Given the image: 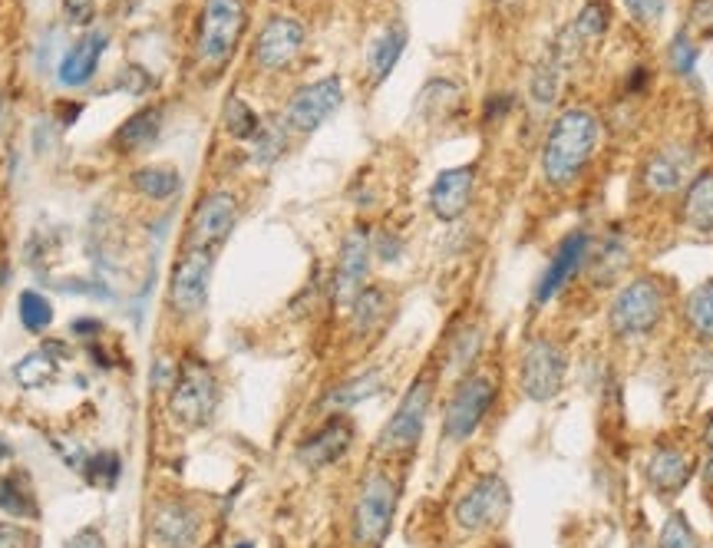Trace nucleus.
Wrapping results in <instances>:
<instances>
[{
	"mask_svg": "<svg viewBox=\"0 0 713 548\" xmlns=\"http://www.w3.org/2000/svg\"><path fill=\"white\" fill-rule=\"evenodd\" d=\"M595 149H598V119H595V112L592 109H565L551 123L545 149H541L545 183L555 185V188L572 185L582 176V169L588 166V159L595 156Z\"/></svg>",
	"mask_w": 713,
	"mask_h": 548,
	"instance_id": "obj_1",
	"label": "nucleus"
},
{
	"mask_svg": "<svg viewBox=\"0 0 713 548\" xmlns=\"http://www.w3.org/2000/svg\"><path fill=\"white\" fill-rule=\"evenodd\" d=\"M245 23H248L245 0H205L195 40L198 63L205 70H222L245 33Z\"/></svg>",
	"mask_w": 713,
	"mask_h": 548,
	"instance_id": "obj_2",
	"label": "nucleus"
},
{
	"mask_svg": "<svg viewBox=\"0 0 713 548\" xmlns=\"http://www.w3.org/2000/svg\"><path fill=\"white\" fill-rule=\"evenodd\" d=\"M664 307H667L664 284L657 277L644 274V277L627 281L618 291L612 314H608V324L618 337H647L661 324Z\"/></svg>",
	"mask_w": 713,
	"mask_h": 548,
	"instance_id": "obj_3",
	"label": "nucleus"
},
{
	"mask_svg": "<svg viewBox=\"0 0 713 548\" xmlns=\"http://www.w3.org/2000/svg\"><path fill=\"white\" fill-rule=\"evenodd\" d=\"M393 512H397V482L387 472H370L360 482V496L354 506V539L356 546L377 548L390 526H393Z\"/></svg>",
	"mask_w": 713,
	"mask_h": 548,
	"instance_id": "obj_4",
	"label": "nucleus"
},
{
	"mask_svg": "<svg viewBox=\"0 0 713 548\" xmlns=\"http://www.w3.org/2000/svg\"><path fill=\"white\" fill-rule=\"evenodd\" d=\"M173 417L182 427L198 430L205 427L215 410H218V380L202 361H185L176 373V386H173Z\"/></svg>",
	"mask_w": 713,
	"mask_h": 548,
	"instance_id": "obj_5",
	"label": "nucleus"
},
{
	"mask_svg": "<svg viewBox=\"0 0 713 548\" xmlns=\"http://www.w3.org/2000/svg\"><path fill=\"white\" fill-rule=\"evenodd\" d=\"M496 403V380L486 376V373H469L459 380L456 393L449 397V407H446V440L452 443H462L469 440L479 423L486 420V413L492 410Z\"/></svg>",
	"mask_w": 713,
	"mask_h": 548,
	"instance_id": "obj_6",
	"label": "nucleus"
},
{
	"mask_svg": "<svg viewBox=\"0 0 713 548\" xmlns=\"http://www.w3.org/2000/svg\"><path fill=\"white\" fill-rule=\"evenodd\" d=\"M430 403H433V380L430 376H420L400 400V407L393 410V417L387 420L377 447L387 450V453H407L420 443L423 437V427H427V413H430Z\"/></svg>",
	"mask_w": 713,
	"mask_h": 548,
	"instance_id": "obj_7",
	"label": "nucleus"
},
{
	"mask_svg": "<svg viewBox=\"0 0 713 548\" xmlns=\"http://www.w3.org/2000/svg\"><path fill=\"white\" fill-rule=\"evenodd\" d=\"M509 506H512V496H509V486L506 479L499 476H482L452 509L456 516V526L462 532H486L492 526H499L506 516H509Z\"/></svg>",
	"mask_w": 713,
	"mask_h": 548,
	"instance_id": "obj_8",
	"label": "nucleus"
},
{
	"mask_svg": "<svg viewBox=\"0 0 713 548\" xmlns=\"http://www.w3.org/2000/svg\"><path fill=\"white\" fill-rule=\"evenodd\" d=\"M565 370H568V358L558 344L545 341V337H535L533 344L526 348L522 354V364H519V383L526 390V397L535 400V403H548L561 383H565Z\"/></svg>",
	"mask_w": 713,
	"mask_h": 548,
	"instance_id": "obj_9",
	"label": "nucleus"
},
{
	"mask_svg": "<svg viewBox=\"0 0 713 548\" xmlns=\"http://www.w3.org/2000/svg\"><path fill=\"white\" fill-rule=\"evenodd\" d=\"M344 102V87L338 77H324L318 84H307L294 92L284 106V123L294 133H314L321 129Z\"/></svg>",
	"mask_w": 713,
	"mask_h": 548,
	"instance_id": "obj_10",
	"label": "nucleus"
},
{
	"mask_svg": "<svg viewBox=\"0 0 713 548\" xmlns=\"http://www.w3.org/2000/svg\"><path fill=\"white\" fill-rule=\"evenodd\" d=\"M212 265H215V252L208 248H185V255L178 258L173 284H169V301L173 311L188 317L198 314L208 301V284H212Z\"/></svg>",
	"mask_w": 713,
	"mask_h": 548,
	"instance_id": "obj_11",
	"label": "nucleus"
},
{
	"mask_svg": "<svg viewBox=\"0 0 713 548\" xmlns=\"http://www.w3.org/2000/svg\"><path fill=\"white\" fill-rule=\"evenodd\" d=\"M304 43H307L304 23L294 20V17L277 13V17L267 20L265 27H262V33L255 37V63L262 70H267V74L287 70L301 57Z\"/></svg>",
	"mask_w": 713,
	"mask_h": 548,
	"instance_id": "obj_12",
	"label": "nucleus"
},
{
	"mask_svg": "<svg viewBox=\"0 0 713 548\" xmlns=\"http://www.w3.org/2000/svg\"><path fill=\"white\" fill-rule=\"evenodd\" d=\"M235 222H238L235 195L232 192H212L195 205V215H192V225H188V245L218 252L228 242Z\"/></svg>",
	"mask_w": 713,
	"mask_h": 548,
	"instance_id": "obj_13",
	"label": "nucleus"
},
{
	"mask_svg": "<svg viewBox=\"0 0 713 548\" xmlns=\"http://www.w3.org/2000/svg\"><path fill=\"white\" fill-rule=\"evenodd\" d=\"M370 235L367 228H354L344 245H341V255H338V272H334V301L341 307L351 311V304L356 301V294L363 291L367 284V272H370Z\"/></svg>",
	"mask_w": 713,
	"mask_h": 548,
	"instance_id": "obj_14",
	"label": "nucleus"
},
{
	"mask_svg": "<svg viewBox=\"0 0 713 548\" xmlns=\"http://www.w3.org/2000/svg\"><path fill=\"white\" fill-rule=\"evenodd\" d=\"M588 248H592V238L585 235V232H572V235H565L561 238V245H558V252H555V258H551V265L545 268V274L538 277V287H535V304H548L568 281H572V274L578 272V265L588 258Z\"/></svg>",
	"mask_w": 713,
	"mask_h": 548,
	"instance_id": "obj_15",
	"label": "nucleus"
},
{
	"mask_svg": "<svg viewBox=\"0 0 713 548\" xmlns=\"http://www.w3.org/2000/svg\"><path fill=\"white\" fill-rule=\"evenodd\" d=\"M472 188H476V169L472 166H456L443 169L437 176V183L430 188V208L440 222H456L469 202H472Z\"/></svg>",
	"mask_w": 713,
	"mask_h": 548,
	"instance_id": "obj_16",
	"label": "nucleus"
},
{
	"mask_svg": "<svg viewBox=\"0 0 713 548\" xmlns=\"http://www.w3.org/2000/svg\"><path fill=\"white\" fill-rule=\"evenodd\" d=\"M351 443H354V427L348 420H331L311 440L301 443L297 459L307 469H324V466H334L338 459L344 457L351 450Z\"/></svg>",
	"mask_w": 713,
	"mask_h": 548,
	"instance_id": "obj_17",
	"label": "nucleus"
},
{
	"mask_svg": "<svg viewBox=\"0 0 713 548\" xmlns=\"http://www.w3.org/2000/svg\"><path fill=\"white\" fill-rule=\"evenodd\" d=\"M106 43H109L106 33H84V37L64 53V60H60V67H57V80H60L64 87H70V90L87 87L89 80H92V74H96V67H99V57H102Z\"/></svg>",
	"mask_w": 713,
	"mask_h": 548,
	"instance_id": "obj_18",
	"label": "nucleus"
},
{
	"mask_svg": "<svg viewBox=\"0 0 713 548\" xmlns=\"http://www.w3.org/2000/svg\"><path fill=\"white\" fill-rule=\"evenodd\" d=\"M691 163H694V153L691 149H684V146H671V149H664V153H657L647 166H644V188L651 192V195H671V192H677L684 179H687V173H691Z\"/></svg>",
	"mask_w": 713,
	"mask_h": 548,
	"instance_id": "obj_19",
	"label": "nucleus"
},
{
	"mask_svg": "<svg viewBox=\"0 0 713 548\" xmlns=\"http://www.w3.org/2000/svg\"><path fill=\"white\" fill-rule=\"evenodd\" d=\"M153 532L159 546L166 548H188L198 536V516L185 502H163L153 516Z\"/></svg>",
	"mask_w": 713,
	"mask_h": 548,
	"instance_id": "obj_20",
	"label": "nucleus"
},
{
	"mask_svg": "<svg viewBox=\"0 0 713 548\" xmlns=\"http://www.w3.org/2000/svg\"><path fill=\"white\" fill-rule=\"evenodd\" d=\"M163 133V106H146L139 112H133L113 136L119 153H139L146 146H153Z\"/></svg>",
	"mask_w": 713,
	"mask_h": 548,
	"instance_id": "obj_21",
	"label": "nucleus"
},
{
	"mask_svg": "<svg viewBox=\"0 0 713 548\" xmlns=\"http://www.w3.org/2000/svg\"><path fill=\"white\" fill-rule=\"evenodd\" d=\"M694 466L684 450H674V447H664L657 450L651 462H647V479L657 492H681L691 479Z\"/></svg>",
	"mask_w": 713,
	"mask_h": 548,
	"instance_id": "obj_22",
	"label": "nucleus"
},
{
	"mask_svg": "<svg viewBox=\"0 0 713 548\" xmlns=\"http://www.w3.org/2000/svg\"><path fill=\"white\" fill-rule=\"evenodd\" d=\"M407 50V27L403 23H390L373 43H370V53H367V70H370V80L373 84H383L393 67L400 63Z\"/></svg>",
	"mask_w": 713,
	"mask_h": 548,
	"instance_id": "obj_23",
	"label": "nucleus"
},
{
	"mask_svg": "<svg viewBox=\"0 0 713 548\" xmlns=\"http://www.w3.org/2000/svg\"><path fill=\"white\" fill-rule=\"evenodd\" d=\"M383 390V373L380 370H367V373H360L354 380H348V383H341L338 390H331L328 397H324V410L328 413H341V410H354L360 407L363 400H370V397H377Z\"/></svg>",
	"mask_w": 713,
	"mask_h": 548,
	"instance_id": "obj_24",
	"label": "nucleus"
},
{
	"mask_svg": "<svg viewBox=\"0 0 713 548\" xmlns=\"http://www.w3.org/2000/svg\"><path fill=\"white\" fill-rule=\"evenodd\" d=\"M684 218L694 232L713 235V173L697 176V183L687 188L684 198Z\"/></svg>",
	"mask_w": 713,
	"mask_h": 548,
	"instance_id": "obj_25",
	"label": "nucleus"
},
{
	"mask_svg": "<svg viewBox=\"0 0 713 548\" xmlns=\"http://www.w3.org/2000/svg\"><path fill=\"white\" fill-rule=\"evenodd\" d=\"M133 188L143 195V198H153V202H169L182 188V176H178L173 166H146L139 173H133Z\"/></svg>",
	"mask_w": 713,
	"mask_h": 548,
	"instance_id": "obj_26",
	"label": "nucleus"
},
{
	"mask_svg": "<svg viewBox=\"0 0 713 548\" xmlns=\"http://www.w3.org/2000/svg\"><path fill=\"white\" fill-rule=\"evenodd\" d=\"M0 512H7L13 519H37V499L20 476L0 479Z\"/></svg>",
	"mask_w": 713,
	"mask_h": 548,
	"instance_id": "obj_27",
	"label": "nucleus"
},
{
	"mask_svg": "<svg viewBox=\"0 0 713 548\" xmlns=\"http://www.w3.org/2000/svg\"><path fill=\"white\" fill-rule=\"evenodd\" d=\"M387 307H390V304H387V291H383V287H363V291L356 294L354 304H351L356 331H360V334L373 331V327L383 321Z\"/></svg>",
	"mask_w": 713,
	"mask_h": 548,
	"instance_id": "obj_28",
	"label": "nucleus"
},
{
	"mask_svg": "<svg viewBox=\"0 0 713 548\" xmlns=\"http://www.w3.org/2000/svg\"><path fill=\"white\" fill-rule=\"evenodd\" d=\"M17 317L30 334H43L53 324V304L40 291H20L17 301Z\"/></svg>",
	"mask_w": 713,
	"mask_h": 548,
	"instance_id": "obj_29",
	"label": "nucleus"
},
{
	"mask_svg": "<svg viewBox=\"0 0 713 548\" xmlns=\"http://www.w3.org/2000/svg\"><path fill=\"white\" fill-rule=\"evenodd\" d=\"M225 129H228L235 139L248 143V139H255V136H258L262 119H258V112H255L242 96H232V99L225 102Z\"/></svg>",
	"mask_w": 713,
	"mask_h": 548,
	"instance_id": "obj_30",
	"label": "nucleus"
},
{
	"mask_svg": "<svg viewBox=\"0 0 713 548\" xmlns=\"http://www.w3.org/2000/svg\"><path fill=\"white\" fill-rule=\"evenodd\" d=\"M687 321H691V327L701 337L713 341V277L691 291V297H687Z\"/></svg>",
	"mask_w": 713,
	"mask_h": 548,
	"instance_id": "obj_31",
	"label": "nucleus"
},
{
	"mask_svg": "<svg viewBox=\"0 0 713 548\" xmlns=\"http://www.w3.org/2000/svg\"><path fill=\"white\" fill-rule=\"evenodd\" d=\"M572 30L578 33V40H582L585 47H588V43H598V40L608 33V13H605V7H602L598 0L585 3L582 13H578V20L572 23Z\"/></svg>",
	"mask_w": 713,
	"mask_h": 548,
	"instance_id": "obj_32",
	"label": "nucleus"
},
{
	"mask_svg": "<svg viewBox=\"0 0 713 548\" xmlns=\"http://www.w3.org/2000/svg\"><path fill=\"white\" fill-rule=\"evenodd\" d=\"M661 548H697V532L691 529L687 516L684 512H671L667 522L661 526V539H657Z\"/></svg>",
	"mask_w": 713,
	"mask_h": 548,
	"instance_id": "obj_33",
	"label": "nucleus"
},
{
	"mask_svg": "<svg viewBox=\"0 0 713 548\" xmlns=\"http://www.w3.org/2000/svg\"><path fill=\"white\" fill-rule=\"evenodd\" d=\"M13 373H17V383L37 386V383H43V380L53 373V361L47 358V351H37V354H30L27 361H20Z\"/></svg>",
	"mask_w": 713,
	"mask_h": 548,
	"instance_id": "obj_34",
	"label": "nucleus"
},
{
	"mask_svg": "<svg viewBox=\"0 0 713 548\" xmlns=\"http://www.w3.org/2000/svg\"><path fill=\"white\" fill-rule=\"evenodd\" d=\"M671 63H674L677 74H691V70H694V63H697V47H694V40H691L687 33H677V37H674V43H671Z\"/></svg>",
	"mask_w": 713,
	"mask_h": 548,
	"instance_id": "obj_35",
	"label": "nucleus"
},
{
	"mask_svg": "<svg viewBox=\"0 0 713 548\" xmlns=\"http://www.w3.org/2000/svg\"><path fill=\"white\" fill-rule=\"evenodd\" d=\"M598 258L602 262L595 265V274H598V281H608L627 262V252H624V245H618V242H608L605 248H598Z\"/></svg>",
	"mask_w": 713,
	"mask_h": 548,
	"instance_id": "obj_36",
	"label": "nucleus"
},
{
	"mask_svg": "<svg viewBox=\"0 0 713 548\" xmlns=\"http://www.w3.org/2000/svg\"><path fill=\"white\" fill-rule=\"evenodd\" d=\"M624 7L631 10V17H634V20H641V23H654V20H661V17H664L667 0H624Z\"/></svg>",
	"mask_w": 713,
	"mask_h": 548,
	"instance_id": "obj_37",
	"label": "nucleus"
},
{
	"mask_svg": "<svg viewBox=\"0 0 713 548\" xmlns=\"http://www.w3.org/2000/svg\"><path fill=\"white\" fill-rule=\"evenodd\" d=\"M64 13H67L70 23L84 27V23H89L96 17V3L92 0H64Z\"/></svg>",
	"mask_w": 713,
	"mask_h": 548,
	"instance_id": "obj_38",
	"label": "nucleus"
},
{
	"mask_svg": "<svg viewBox=\"0 0 713 548\" xmlns=\"http://www.w3.org/2000/svg\"><path fill=\"white\" fill-rule=\"evenodd\" d=\"M119 77L126 80V90H129V92H146L149 87H153V77H149V74H146L143 67H136V63H133V67H126V70H123Z\"/></svg>",
	"mask_w": 713,
	"mask_h": 548,
	"instance_id": "obj_39",
	"label": "nucleus"
},
{
	"mask_svg": "<svg viewBox=\"0 0 713 548\" xmlns=\"http://www.w3.org/2000/svg\"><path fill=\"white\" fill-rule=\"evenodd\" d=\"M694 23H697L704 33H713V0H697V3H694Z\"/></svg>",
	"mask_w": 713,
	"mask_h": 548,
	"instance_id": "obj_40",
	"label": "nucleus"
},
{
	"mask_svg": "<svg viewBox=\"0 0 713 548\" xmlns=\"http://www.w3.org/2000/svg\"><path fill=\"white\" fill-rule=\"evenodd\" d=\"M67 548H106V542H102V536H99V532L87 529V532H77Z\"/></svg>",
	"mask_w": 713,
	"mask_h": 548,
	"instance_id": "obj_41",
	"label": "nucleus"
},
{
	"mask_svg": "<svg viewBox=\"0 0 713 548\" xmlns=\"http://www.w3.org/2000/svg\"><path fill=\"white\" fill-rule=\"evenodd\" d=\"M509 106H512V99H509V96H496V99H489V106H486V119H499Z\"/></svg>",
	"mask_w": 713,
	"mask_h": 548,
	"instance_id": "obj_42",
	"label": "nucleus"
},
{
	"mask_svg": "<svg viewBox=\"0 0 713 548\" xmlns=\"http://www.w3.org/2000/svg\"><path fill=\"white\" fill-rule=\"evenodd\" d=\"M496 7H499L502 13H509V17H512V13H519V10L526 7V0H496Z\"/></svg>",
	"mask_w": 713,
	"mask_h": 548,
	"instance_id": "obj_43",
	"label": "nucleus"
},
{
	"mask_svg": "<svg viewBox=\"0 0 713 548\" xmlns=\"http://www.w3.org/2000/svg\"><path fill=\"white\" fill-rule=\"evenodd\" d=\"M704 479L713 486V450H711V459H707V466H704Z\"/></svg>",
	"mask_w": 713,
	"mask_h": 548,
	"instance_id": "obj_44",
	"label": "nucleus"
},
{
	"mask_svg": "<svg viewBox=\"0 0 713 548\" xmlns=\"http://www.w3.org/2000/svg\"><path fill=\"white\" fill-rule=\"evenodd\" d=\"M3 459H10V443L0 437V462H3Z\"/></svg>",
	"mask_w": 713,
	"mask_h": 548,
	"instance_id": "obj_45",
	"label": "nucleus"
},
{
	"mask_svg": "<svg viewBox=\"0 0 713 548\" xmlns=\"http://www.w3.org/2000/svg\"><path fill=\"white\" fill-rule=\"evenodd\" d=\"M704 443L713 450V417H711V423H707V430H704Z\"/></svg>",
	"mask_w": 713,
	"mask_h": 548,
	"instance_id": "obj_46",
	"label": "nucleus"
},
{
	"mask_svg": "<svg viewBox=\"0 0 713 548\" xmlns=\"http://www.w3.org/2000/svg\"><path fill=\"white\" fill-rule=\"evenodd\" d=\"M238 548H252V546H248V542H242V546H238Z\"/></svg>",
	"mask_w": 713,
	"mask_h": 548,
	"instance_id": "obj_47",
	"label": "nucleus"
}]
</instances>
